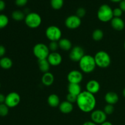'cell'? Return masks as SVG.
I'll return each instance as SVG.
<instances>
[{
	"label": "cell",
	"instance_id": "1",
	"mask_svg": "<svg viewBox=\"0 0 125 125\" xmlns=\"http://www.w3.org/2000/svg\"><path fill=\"white\" fill-rule=\"evenodd\" d=\"M76 103L79 109L85 113H89L94 111L96 105L95 95L87 91H83L78 96Z\"/></svg>",
	"mask_w": 125,
	"mask_h": 125
},
{
	"label": "cell",
	"instance_id": "2",
	"mask_svg": "<svg viewBox=\"0 0 125 125\" xmlns=\"http://www.w3.org/2000/svg\"><path fill=\"white\" fill-rule=\"evenodd\" d=\"M79 66L83 73H90L93 72L96 67L94 56L85 54L79 61Z\"/></svg>",
	"mask_w": 125,
	"mask_h": 125
},
{
	"label": "cell",
	"instance_id": "3",
	"mask_svg": "<svg viewBox=\"0 0 125 125\" xmlns=\"http://www.w3.org/2000/svg\"><path fill=\"white\" fill-rule=\"evenodd\" d=\"M94 58L96 66L100 68H106L111 63V56L104 51H98L95 54Z\"/></svg>",
	"mask_w": 125,
	"mask_h": 125
},
{
	"label": "cell",
	"instance_id": "4",
	"mask_svg": "<svg viewBox=\"0 0 125 125\" xmlns=\"http://www.w3.org/2000/svg\"><path fill=\"white\" fill-rule=\"evenodd\" d=\"M97 17L99 20L104 23L111 21L114 18L113 9L107 4L101 5L98 10Z\"/></svg>",
	"mask_w": 125,
	"mask_h": 125
},
{
	"label": "cell",
	"instance_id": "5",
	"mask_svg": "<svg viewBox=\"0 0 125 125\" xmlns=\"http://www.w3.org/2000/svg\"><path fill=\"white\" fill-rule=\"evenodd\" d=\"M42 18L39 13L36 12H29L27 13L24 18V22L28 27L31 29L37 28L41 25Z\"/></svg>",
	"mask_w": 125,
	"mask_h": 125
},
{
	"label": "cell",
	"instance_id": "6",
	"mask_svg": "<svg viewBox=\"0 0 125 125\" xmlns=\"http://www.w3.org/2000/svg\"><path fill=\"white\" fill-rule=\"evenodd\" d=\"M48 46L43 43H39L33 47V54L38 60L46 59L50 54Z\"/></svg>",
	"mask_w": 125,
	"mask_h": 125
},
{
	"label": "cell",
	"instance_id": "7",
	"mask_svg": "<svg viewBox=\"0 0 125 125\" xmlns=\"http://www.w3.org/2000/svg\"><path fill=\"white\" fill-rule=\"evenodd\" d=\"M45 35L50 42H59L62 39V31L56 26H50L45 31Z\"/></svg>",
	"mask_w": 125,
	"mask_h": 125
},
{
	"label": "cell",
	"instance_id": "8",
	"mask_svg": "<svg viewBox=\"0 0 125 125\" xmlns=\"http://www.w3.org/2000/svg\"><path fill=\"white\" fill-rule=\"evenodd\" d=\"M21 101V97L18 93L12 92L6 96L4 103L9 108H13L18 106Z\"/></svg>",
	"mask_w": 125,
	"mask_h": 125
},
{
	"label": "cell",
	"instance_id": "9",
	"mask_svg": "<svg viewBox=\"0 0 125 125\" xmlns=\"http://www.w3.org/2000/svg\"><path fill=\"white\" fill-rule=\"evenodd\" d=\"M90 118L93 122L97 125H101L106 121L107 115L102 110H94L91 112Z\"/></svg>",
	"mask_w": 125,
	"mask_h": 125
},
{
	"label": "cell",
	"instance_id": "10",
	"mask_svg": "<svg viewBox=\"0 0 125 125\" xmlns=\"http://www.w3.org/2000/svg\"><path fill=\"white\" fill-rule=\"evenodd\" d=\"M81 18L76 15H70L67 17L65 21V26L69 29H78L81 24Z\"/></svg>",
	"mask_w": 125,
	"mask_h": 125
},
{
	"label": "cell",
	"instance_id": "11",
	"mask_svg": "<svg viewBox=\"0 0 125 125\" xmlns=\"http://www.w3.org/2000/svg\"><path fill=\"white\" fill-rule=\"evenodd\" d=\"M85 55L84 51L82 47L79 46H76L72 48L70 50L69 57L70 59L73 62H79L83 56Z\"/></svg>",
	"mask_w": 125,
	"mask_h": 125
},
{
	"label": "cell",
	"instance_id": "12",
	"mask_svg": "<svg viewBox=\"0 0 125 125\" xmlns=\"http://www.w3.org/2000/svg\"><path fill=\"white\" fill-rule=\"evenodd\" d=\"M67 80L70 84H80L83 80V74L82 72L79 70H72L67 75Z\"/></svg>",
	"mask_w": 125,
	"mask_h": 125
},
{
	"label": "cell",
	"instance_id": "13",
	"mask_svg": "<svg viewBox=\"0 0 125 125\" xmlns=\"http://www.w3.org/2000/svg\"><path fill=\"white\" fill-rule=\"evenodd\" d=\"M48 61L50 63V65L56 67L62 63V57L57 52H51L49 54L47 58Z\"/></svg>",
	"mask_w": 125,
	"mask_h": 125
},
{
	"label": "cell",
	"instance_id": "14",
	"mask_svg": "<svg viewBox=\"0 0 125 125\" xmlns=\"http://www.w3.org/2000/svg\"><path fill=\"white\" fill-rule=\"evenodd\" d=\"M85 88H86V91L95 95L100 91V84L98 81L92 79V80H90L87 82L86 85H85Z\"/></svg>",
	"mask_w": 125,
	"mask_h": 125
},
{
	"label": "cell",
	"instance_id": "15",
	"mask_svg": "<svg viewBox=\"0 0 125 125\" xmlns=\"http://www.w3.org/2000/svg\"><path fill=\"white\" fill-rule=\"evenodd\" d=\"M111 24L114 29L118 31L123 30L125 26L124 21L118 17H114L111 21Z\"/></svg>",
	"mask_w": 125,
	"mask_h": 125
},
{
	"label": "cell",
	"instance_id": "16",
	"mask_svg": "<svg viewBox=\"0 0 125 125\" xmlns=\"http://www.w3.org/2000/svg\"><path fill=\"white\" fill-rule=\"evenodd\" d=\"M118 100H119L118 95L114 92H109L104 96L105 101L108 104H115L117 103Z\"/></svg>",
	"mask_w": 125,
	"mask_h": 125
},
{
	"label": "cell",
	"instance_id": "17",
	"mask_svg": "<svg viewBox=\"0 0 125 125\" xmlns=\"http://www.w3.org/2000/svg\"><path fill=\"white\" fill-rule=\"evenodd\" d=\"M59 108L60 111L62 113L65 114H68L71 113L73 111V104L66 100V101H62L60 103Z\"/></svg>",
	"mask_w": 125,
	"mask_h": 125
},
{
	"label": "cell",
	"instance_id": "18",
	"mask_svg": "<svg viewBox=\"0 0 125 125\" xmlns=\"http://www.w3.org/2000/svg\"><path fill=\"white\" fill-rule=\"evenodd\" d=\"M42 83L45 86H50L53 84L54 81V76L50 72H46L43 73L42 77Z\"/></svg>",
	"mask_w": 125,
	"mask_h": 125
},
{
	"label": "cell",
	"instance_id": "19",
	"mask_svg": "<svg viewBox=\"0 0 125 125\" xmlns=\"http://www.w3.org/2000/svg\"><path fill=\"white\" fill-rule=\"evenodd\" d=\"M59 46L63 51H70L72 49V43L70 40L66 38H62L58 42Z\"/></svg>",
	"mask_w": 125,
	"mask_h": 125
},
{
	"label": "cell",
	"instance_id": "20",
	"mask_svg": "<svg viewBox=\"0 0 125 125\" xmlns=\"http://www.w3.org/2000/svg\"><path fill=\"white\" fill-rule=\"evenodd\" d=\"M47 102L48 104L52 107H57L59 106L61 101L59 96L56 94H51L48 97Z\"/></svg>",
	"mask_w": 125,
	"mask_h": 125
},
{
	"label": "cell",
	"instance_id": "21",
	"mask_svg": "<svg viewBox=\"0 0 125 125\" xmlns=\"http://www.w3.org/2000/svg\"><path fill=\"white\" fill-rule=\"evenodd\" d=\"M68 93L73 95L78 96L82 92L81 87L79 84H70L69 83L68 85Z\"/></svg>",
	"mask_w": 125,
	"mask_h": 125
},
{
	"label": "cell",
	"instance_id": "22",
	"mask_svg": "<svg viewBox=\"0 0 125 125\" xmlns=\"http://www.w3.org/2000/svg\"><path fill=\"white\" fill-rule=\"evenodd\" d=\"M13 65L12 59L8 57H3L0 59V67L4 70H9Z\"/></svg>",
	"mask_w": 125,
	"mask_h": 125
},
{
	"label": "cell",
	"instance_id": "23",
	"mask_svg": "<svg viewBox=\"0 0 125 125\" xmlns=\"http://www.w3.org/2000/svg\"><path fill=\"white\" fill-rule=\"evenodd\" d=\"M38 64L40 70L43 73H46L48 72L50 68V64L48 61L47 59H46L38 60Z\"/></svg>",
	"mask_w": 125,
	"mask_h": 125
},
{
	"label": "cell",
	"instance_id": "24",
	"mask_svg": "<svg viewBox=\"0 0 125 125\" xmlns=\"http://www.w3.org/2000/svg\"><path fill=\"white\" fill-rule=\"evenodd\" d=\"M25 14L22 11L17 10L13 11L12 13V18L13 20L17 21H20L25 18Z\"/></svg>",
	"mask_w": 125,
	"mask_h": 125
},
{
	"label": "cell",
	"instance_id": "25",
	"mask_svg": "<svg viewBox=\"0 0 125 125\" xmlns=\"http://www.w3.org/2000/svg\"><path fill=\"white\" fill-rule=\"evenodd\" d=\"M92 36V39L95 41H100V40H102L104 37L103 31L100 29H96L94 31Z\"/></svg>",
	"mask_w": 125,
	"mask_h": 125
},
{
	"label": "cell",
	"instance_id": "26",
	"mask_svg": "<svg viewBox=\"0 0 125 125\" xmlns=\"http://www.w3.org/2000/svg\"><path fill=\"white\" fill-rule=\"evenodd\" d=\"M64 1L63 0H51L50 4L53 9L59 10L63 7Z\"/></svg>",
	"mask_w": 125,
	"mask_h": 125
},
{
	"label": "cell",
	"instance_id": "27",
	"mask_svg": "<svg viewBox=\"0 0 125 125\" xmlns=\"http://www.w3.org/2000/svg\"><path fill=\"white\" fill-rule=\"evenodd\" d=\"M9 20L8 17L4 14H0V29L6 28L9 24Z\"/></svg>",
	"mask_w": 125,
	"mask_h": 125
},
{
	"label": "cell",
	"instance_id": "28",
	"mask_svg": "<svg viewBox=\"0 0 125 125\" xmlns=\"http://www.w3.org/2000/svg\"><path fill=\"white\" fill-rule=\"evenodd\" d=\"M9 111V107L5 103L0 104V117H4L7 116Z\"/></svg>",
	"mask_w": 125,
	"mask_h": 125
},
{
	"label": "cell",
	"instance_id": "29",
	"mask_svg": "<svg viewBox=\"0 0 125 125\" xmlns=\"http://www.w3.org/2000/svg\"><path fill=\"white\" fill-rule=\"evenodd\" d=\"M50 51L51 52H57V50L59 48L58 42H50L48 46Z\"/></svg>",
	"mask_w": 125,
	"mask_h": 125
},
{
	"label": "cell",
	"instance_id": "30",
	"mask_svg": "<svg viewBox=\"0 0 125 125\" xmlns=\"http://www.w3.org/2000/svg\"><path fill=\"white\" fill-rule=\"evenodd\" d=\"M104 112L106 114V115H111L112 114H113V112H114V105L112 104H108L104 106Z\"/></svg>",
	"mask_w": 125,
	"mask_h": 125
},
{
	"label": "cell",
	"instance_id": "31",
	"mask_svg": "<svg viewBox=\"0 0 125 125\" xmlns=\"http://www.w3.org/2000/svg\"><path fill=\"white\" fill-rule=\"evenodd\" d=\"M77 98H78V96H76V95H73V94H69V93H68V95L66 96V100L72 104L74 103H76Z\"/></svg>",
	"mask_w": 125,
	"mask_h": 125
},
{
	"label": "cell",
	"instance_id": "32",
	"mask_svg": "<svg viewBox=\"0 0 125 125\" xmlns=\"http://www.w3.org/2000/svg\"><path fill=\"white\" fill-rule=\"evenodd\" d=\"M85 14H86V10L83 7H79L76 12V15H77L80 18H83L85 15Z\"/></svg>",
	"mask_w": 125,
	"mask_h": 125
},
{
	"label": "cell",
	"instance_id": "33",
	"mask_svg": "<svg viewBox=\"0 0 125 125\" xmlns=\"http://www.w3.org/2000/svg\"><path fill=\"white\" fill-rule=\"evenodd\" d=\"M123 11H122L119 7L115 8L114 9H113L114 17H118V18H120L121 16L123 14Z\"/></svg>",
	"mask_w": 125,
	"mask_h": 125
},
{
	"label": "cell",
	"instance_id": "34",
	"mask_svg": "<svg viewBox=\"0 0 125 125\" xmlns=\"http://www.w3.org/2000/svg\"><path fill=\"white\" fill-rule=\"evenodd\" d=\"M28 0H15V4L18 7H23L28 3Z\"/></svg>",
	"mask_w": 125,
	"mask_h": 125
},
{
	"label": "cell",
	"instance_id": "35",
	"mask_svg": "<svg viewBox=\"0 0 125 125\" xmlns=\"http://www.w3.org/2000/svg\"><path fill=\"white\" fill-rule=\"evenodd\" d=\"M6 52V48L3 45H0V57H3Z\"/></svg>",
	"mask_w": 125,
	"mask_h": 125
},
{
	"label": "cell",
	"instance_id": "36",
	"mask_svg": "<svg viewBox=\"0 0 125 125\" xmlns=\"http://www.w3.org/2000/svg\"><path fill=\"white\" fill-rule=\"evenodd\" d=\"M119 8L122 10L123 12H125V1L122 0L121 2H119Z\"/></svg>",
	"mask_w": 125,
	"mask_h": 125
},
{
	"label": "cell",
	"instance_id": "37",
	"mask_svg": "<svg viewBox=\"0 0 125 125\" xmlns=\"http://www.w3.org/2000/svg\"><path fill=\"white\" fill-rule=\"evenodd\" d=\"M6 8V3L3 0H0V12H2Z\"/></svg>",
	"mask_w": 125,
	"mask_h": 125
},
{
	"label": "cell",
	"instance_id": "38",
	"mask_svg": "<svg viewBox=\"0 0 125 125\" xmlns=\"http://www.w3.org/2000/svg\"><path fill=\"white\" fill-rule=\"evenodd\" d=\"M5 100H6V96L3 94H0V104L4 103Z\"/></svg>",
	"mask_w": 125,
	"mask_h": 125
},
{
	"label": "cell",
	"instance_id": "39",
	"mask_svg": "<svg viewBox=\"0 0 125 125\" xmlns=\"http://www.w3.org/2000/svg\"><path fill=\"white\" fill-rule=\"evenodd\" d=\"M83 125H98L96 123H95L94 122H93L92 121H87V122H85L83 123Z\"/></svg>",
	"mask_w": 125,
	"mask_h": 125
},
{
	"label": "cell",
	"instance_id": "40",
	"mask_svg": "<svg viewBox=\"0 0 125 125\" xmlns=\"http://www.w3.org/2000/svg\"><path fill=\"white\" fill-rule=\"evenodd\" d=\"M100 125H113L112 124V123L110 122H108V121H106L104 123H103L102 124H101Z\"/></svg>",
	"mask_w": 125,
	"mask_h": 125
},
{
	"label": "cell",
	"instance_id": "41",
	"mask_svg": "<svg viewBox=\"0 0 125 125\" xmlns=\"http://www.w3.org/2000/svg\"><path fill=\"white\" fill-rule=\"evenodd\" d=\"M111 1L113 2H120L122 1V0H110Z\"/></svg>",
	"mask_w": 125,
	"mask_h": 125
},
{
	"label": "cell",
	"instance_id": "42",
	"mask_svg": "<svg viewBox=\"0 0 125 125\" xmlns=\"http://www.w3.org/2000/svg\"><path fill=\"white\" fill-rule=\"evenodd\" d=\"M123 96L125 98V88L123 89Z\"/></svg>",
	"mask_w": 125,
	"mask_h": 125
},
{
	"label": "cell",
	"instance_id": "43",
	"mask_svg": "<svg viewBox=\"0 0 125 125\" xmlns=\"http://www.w3.org/2000/svg\"><path fill=\"white\" fill-rule=\"evenodd\" d=\"M124 48H125V42H124Z\"/></svg>",
	"mask_w": 125,
	"mask_h": 125
},
{
	"label": "cell",
	"instance_id": "44",
	"mask_svg": "<svg viewBox=\"0 0 125 125\" xmlns=\"http://www.w3.org/2000/svg\"><path fill=\"white\" fill-rule=\"evenodd\" d=\"M0 88H1V84H0Z\"/></svg>",
	"mask_w": 125,
	"mask_h": 125
},
{
	"label": "cell",
	"instance_id": "45",
	"mask_svg": "<svg viewBox=\"0 0 125 125\" xmlns=\"http://www.w3.org/2000/svg\"></svg>",
	"mask_w": 125,
	"mask_h": 125
}]
</instances>
